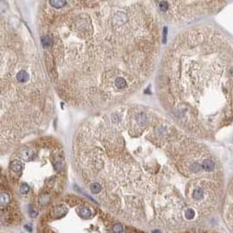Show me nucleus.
I'll use <instances>...</instances> for the list:
<instances>
[{
    "instance_id": "f8f14e48",
    "label": "nucleus",
    "mask_w": 233,
    "mask_h": 233,
    "mask_svg": "<svg viewBox=\"0 0 233 233\" xmlns=\"http://www.w3.org/2000/svg\"><path fill=\"white\" fill-rule=\"evenodd\" d=\"M29 190H30V187H29V185L26 184V183L21 184L20 188H19V191H20L22 194H26V193L29 192Z\"/></svg>"
},
{
    "instance_id": "6e6552de",
    "label": "nucleus",
    "mask_w": 233,
    "mask_h": 233,
    "mask_svg": "<svg viewBox=\"0 0 233 233\" xmlns=\"http://www.w3.org/2000/svg\"><path fill=\"white\" fill-rule=\"evenodd\" d=\"M90 191L92 194H98L102 191V185L98 182H93L89 186Z\"/></svg>"
},
{
    "instance_id": "4468645a",
    "label": "nucleus",
    "mask_w": 233,
    "mask_h": 233,
    "mask_svg": "<svg viewBox=\"0 0 233 233\" xmlns=\"http://www.w3.org/2000/svg\"><path fill=\"white\" fill-rule=\"evenodd\" d=\"M29 212H30V216L32 217H37V212L33 209V207L32 206H30L29 207Z\"/></svg>"
},
{
    "instance_id": "1a4fd4ad",
    "label": "nucleus",
    "mask_w": 233,
    "mask_h": 233,
    "mask_svg": "<svg viewBox=\"0 0 233 233\" xmlns=\"http://www.w3.org/2000/svg\"><path fill=\"white\" fill-rule=\"evenodd\" d=\"M79 214L81 215V217H82L83 218L87 219V218H89V217H90V216H91V211H90V209H89V208H87V207H83V208H81L80 210H79Z\"/></svg>"
},
{
    "instance_id": "9b49d317",
    "label": "nucleus",
    "mask_w": 233,
    "mask_h": 233,
    "mask_svg": "<svg viewBox=\"0 0 233 233\" xmlns=\"http://www.w3.org/2000/svg\"><path fill=\"white\" fill-rule=\"evenodd\" d=\"M8 10V5L5 1H0V14H4Z\"/></svg>"
},
{
    "instance_id": "20e7f679",
    "label": "nucleus",
    "mask_w": 233,
    "mask_h": 233,
    "mask_svg": "<svg viewBox=\"0 0 233 233\" xmlns=\"http://www.w3.org/2000/svg\"><path fill=\"white\" fill-rule=\"evenodd\" d=\"M16 78L17 80L18 81V83H26L29 78H30V75L26 71V70H20V71H18L16 75Z\"/></svg>"
},
{
    "instance_id": "7ed1b4c3",
    "label": "nucleus",
    "mask_w": 233,
    "mask_h": 233,
    "mask_svg": "<svg viewBox=\"0 0 233 233\" xmlns=\"http://www.w3.org/2000/svg\"><path fill=\"white\" fill-rule=\"evenodd\" d=\"M67 213H68V209L64 206H57V207L54 208L53 210L51 211V214H52L53 217L55 219L64 217Z\"/></svg>"
},
{
    "instance_id": "423d86ee",
    "label": "nucleus",
    "mask_w": 233,
    "mask_h": 233,
    "mask_svg": "<svg viewBox=\"0 0 233 233\" xmlns=\"http://www.w3.org/2000/svg\"><path fill=\"white\" fill-rule=\"evenodd\" d=\"M10 168L12 171H13L15 173H18L22 169V163L20 162V161L14 160L13 161H12V163L10 165Z\"/></svg>"
},
{
    "instance_id": "f03ea898",
    "label": "nucleus",
    "mask_w": 233,
    "mask_h": 233,
    "mask_svg": "<svg viewBox=\"0 0 233 233\" xmlns=\"http://www.w3.org/2000/svg\"><path fill=\"white\" fill-rule=\"evenodd\" d=\"M228 0H150L157 12L173 22H188L212 15Z\"/></svg>"
},
{
    "instance_id": "f257e3e1",
    "label": "nucleus",
    "mask_w": 233,
    "mask_h": 233,
    "mask_svg": "<svg viewBox=\"0 0 233 233\" xmlns=\"http://www.w3.org/2000/svg\"><path fill=\"white\" fill-rule=\"evenodd\" d=\"M157 89L181 127L201 137L214 135L233 122V44L209 26L184 30L164 54Z\"/></svg>"
},
{
    "instance_id": "39448f33",
    "label": "nucleus",
    "mask_w": 233,
    "mask_h": 233,
    "mask_svg": "<svg viewBox=\"0 0 233 233\" xmlns=\"http://www.w3.org/2000/svg\"><path fill=\"white\" fill-rule=\"evenodd\" d=\"M50 5L54 8L56 9H60L62 8L66 5L67 4V0H49Z\"/></svg>"
},
{
    "instance_id": "ddd939ff",
    "label": "nucleus",
    "mask_w": 233,
    "mask_h": 233,
    "mask_svg": "<svg viewBox=\"0 0 233 233\" xmlns=\"http://www.w3.org/2000/svg\"><path fill=\"white\" fill-rule=\"evenodd\" d=\"M113 230L115 232H121V231H123L122 225L121 224H115L114 227H113Z\"/></svg>"
},
{
    "instance_id": "9d476101",
    "label": "nucleus",
    "mask_w": 233,
    "mask_h": 233,
    "mask_svg": "<svg viewBox=\"0 0 233 233\" xmlns=\"http://www.w3.org/2000/svg\"><path fill=\"white\" fill-rule=\"evenodd\" d=\"M52 39L48 36H44L41 38V43L44 47H48L52 45Z\"/></svg>"
},
{
    "instance_id": "0eeeda50",
    "label": "nucleus",
    "mask_w": 233,
    "mask_h": 233,
    "mask_svg": "<svg viewBox=\"0 0 233 233\" xmlns=\"http://www.w3.org/2000/svg\"><path fill=\"white\" fill-rule=\"evenodd\" d=\"M10 203V196L7 193H0V206L5 207Z\"/></svg>"
}]
</instances>
